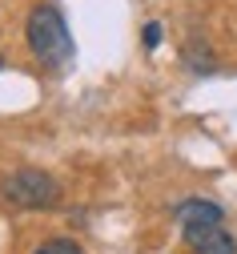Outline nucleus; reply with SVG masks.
I'll return each instance as SVG.
<instances>
[{
	"mask_svg": "<svg viewBox=\"0 0 237 254\" xmlns=\"http://www.w3.org/2000/svg\"><path fill=\"white\" fill-rule=\"evenodd\" d=\"M24 37H28L32 57H37L41 65H48V69H60V65H69V61H73L69 24H64V16H60L52 4H37V8L28 12Z\"/></svg>",
	"mask_w": 237,
	"mask_h": 254,
	"instance_id": "f257e3e1",
	"label": "nucleus"
},
{
	"mask_svg": "<svg viewBox=\"0 0 237 254\" xmlns=\"http://www.w3.org/2000/svg\"><path fill=\"white\" fill-rule=\"evenodd\" d=\"M0 194L20 210H52L60 202V182L45 170H16L12 178L0 182Z\"/></svg>",
	"mask_w": 237,
	"mask_h": 254,
	"instance_id": "f03ea898",
	"label": "nucleus"
},
{
	"mask_svg": "<svg viewBox=\"0 0 237 254\" xmlns=\"http://www.w3.org/2000/svg\"><path fill=\"white\" fill-rule=\"evenodd\" d=\"M181 230H185L189 250H197V254H237V242H233V234L221 230V222H209V226H181Z\"/></svg>",
	"mask_w": 237,
	"mask_h": 254,
	"instance_id": "7ed1b4c3",
	"label": "nucleus"
},
{
	"mask_svg": "<svg viewBox=\"0 0 237 254\" xmlns=\"http://www.w3.org/2000/svg\"><path fill=\"white\" fill-rule=\"evenodd\" d=\"M173 218L181 226H209V222H225V210L217 202H209V198H185L173 210Z\"/></svg>",
	"mask_w": 237,
	"mask_h": 254,
	"instance_id": "20e7f679",
	"label": "nucleus"
},
{
	"mask_svg": "<svg viewBox=\"0 0 237 254\" xmlns=\"http://www.w3.org/2000/svg\"><path fill=\"white\" fill-rule=\"evenodd\" d=\"M32 254H85L73 238H52V242H45V246H37Z\"/></svg>",
	"mask_w": 237,
	"mask_h": 254,
	"instance_id": "39448f33",
	"label": "nucleus"
},
{
	"mask_svg": "<svg viewBox=\"0 0 237 254\" xmlns=\"http://www.w3.org/2000/svg\"><path fill=\"white\" fill-rule=\"evenodd\" d=\"M161 45V24H145V49H157Z\"/></svg>",
	"mask_w": 237,
	"mask_h": 254,
	"instance_id": "423d86ee",
	"label": "nucleus"
},
{
	"mask_svg": "<svg viewBox=\"0 0 237 254\" xmlns=\"http://www.w3.org/2000/svg\"><path fill=\"white\" fill-rule=\"evenodd\" d=\"M0 69H4V57H0Z\"/></svg>",
	"mask_w": 237,
	"mask_h": 254,
	"instance_id": "0eeeda50",
	"label": "nucleus"
}]
</instances>
